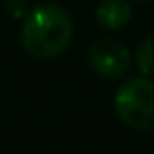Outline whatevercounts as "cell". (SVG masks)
I'll list each match as a JSON object with an SVG mask.
<instances>
[{
  "label": "cell",
  "mask_w": 154,
  "mask_h": 154,
  "mask_svg": "<svg viewBox=\"0 0 154 154\" xmlns=\"http://www.w3.org/2000/svg\"><path fill=\"white\" fill-rule=\"evenodd\" d=\"M74 38V21L57 2L36 5L23 19L21 47L36 59H53L66 53Z\"/></svg>",
  "instance_id": "obj_1"
},
{
  "label": "cell",
  "mask_w": 154,
  "mask_h": 154,
  "mask_svg": "<svg viewBox=\"0 0 154 154\" xmlns=\"http://www.w3.org/2000/svg\"><path fill=\"white\" fill-rule=\"evenodd\" d=\"M118 118L133 131H154V82L146 76L125 80L114 95Z\"/></svg>",
  "instance_id": "obj_2"
},
{
  "label": "cell",
  "mask_w": 154,
  "mask_h": 154,
  "mask_svg": "<svg viewBox=\"0 0 154 154\" xmlns=\"http://www.w3.org/2000/svg\"><path fill=\"white\" fill-rule=\"evenodd\" d=\"M89 66L97 76L106 80H118L131 68V53L114 38H99L89 49Z\"/></svg>",
  "instance_id": "obj_3"
},
{
  "label": "cell",
  "mask_w": 154,
  "mask_h": 154,
  "mask_svg": "<svg viewBox=\"0 0 154 154\" xmlns=\"http://www.w3.org/2000/svg\"><path fill=\"white\" fill-rule=\"evenodd\" d=\"M133 17V7L129 0H99L95 9V19L101 28L116 32L122 30Z\"/></svg>",
  "instance_id": "obj_4"
},
{
  "label": "cell",
  "mask_w": 154,
  "mask_h": 154,
  "mask_svg": "<svg viewBox=\"0 0 154 154\" xmlns=\"http://www.w3.org/2000/svg\"><path fill=\"white\" fill-rule=\"evenodd\" d=\"M135 66L139 70V76H152L154 74V36H143L135 49Z\"/></svg>",
  "instance_id": "obj_5"
},
{
  "label": "cell",
  "mask_w": 154,
  "mask_h": 154,
  "mask_svg": "<svg viewBox=\"0 0 154 154\" xmlns=\"http://www.w3.org/2000/svg\"><path fill=\"white\" fill-rule=\"evenodd\" d=\"M139 2H148V0H139Z\"/></svg>",
  "instance_id": "obj_6"
}]
</instances>
